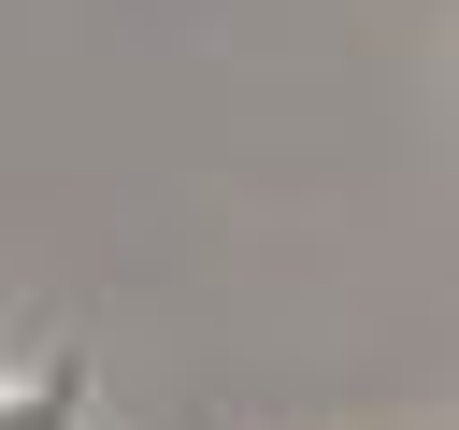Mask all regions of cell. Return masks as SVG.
Segmentation results:
<instances>
[]
</instances>
